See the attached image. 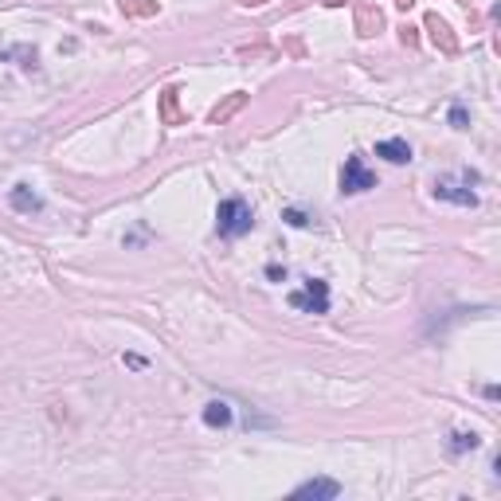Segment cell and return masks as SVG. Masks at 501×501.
<instances>
[{"mask_svg":"<svg viewBox=\"0 0 501 501\" xmlns=\"http://www.w3.org/2000/svg\"><path fill=\"white\" fill-rule=\"evenodd\" d=\"M251 223H255L251 204H247V200H239V196H231V200H223V204L216 208V231H220L223 239L247 235V231H251Z\"/></svg>","mask_w":501,"mask_h":501,"instance_id":"cell-1","label":"cell"},{"mask_svg":"<svg viewBox=\"0 0 501 501\" xmlns=\"http://www.w3.org/2000/svg\"><path fill=\"white\" fill-rule=\"evenodd\" d=\"M470 172H462L459 180L454 177H439L435 180V200H450V204H462V208H474L478 204V192H470Z\"/></svg>","mask_w":501,"mask_h":501,"instance_id":"cell-2","label":"cell"},{"mask_svg":"<svg viewBox=\"0 0 501 501\" xmlns=\"http://www.w3.org/2000/svg\"><path fill=\"white\" fill-rule=\"evenodd\" d=\"M290 306L294 310H310V314H329V286L322 278H310L306 290L290 294Z\"/></svg>","mask_w":501,"mask_h":501,"instance_id":"cell-3","label":"cell"},{"mask_svg":"<svg viewBox=\"0 0 501 501\" xmlns=\"http://www.w3.org/2000/svg\"><path fill=\"white\" fill-rule=\"evenodd\" d=\"M368 188H376V172H368L365 157L353 153L341 169V192H368Z\"/></svg>","mask_w":501,"mask_h":501,"instance_id":"cell-4","label":"cell"},{"mask_svg":"<svg viewBox=\"0 0 501 501\" xmlns=\"http://www.w3.org/2000/svg\"><path fill=\"white\" fill-rule=\"evenodd\" d=\"M341 493V485L333 482V478H314V482H306V485H297L294 490V497H314V501H333Z\"/></svg>","mask_w":501,"mask_h":501,"instance_id":"cell-5","label":"cell"},{"mask_svg":"<svg viewBox=\"0 0 501 501\" xmlns=\"http://www.w3.org/2000/svg\"><path fill=\"white\" fill-rule=\"evenodd\" d=\"M423 24H427V32H431V40L439 43V47H442V52H447V55H454V52H459V40L450 35L447 20H439V16H435V12H431V16L423 20Z\"/></svg>","mask_w":501,"mask_h":501,"instance_id":"cell-6","label":"cell"},{"mask_svg":"<svg viewBox=\"0 0 501 501\" xmlns=\"http://www.w3.org/2000/svg\"><path fill=\"white\" fill-rule=\"evenodd\" d=\"M376 157H384V161H391V165H408L411 161V145L399 141V137H391V141H376Z\"/></svg>","mask_w":501,"mask_h":501,"instance_id":"cell-7","label":"cell"},{"mask_svg":"<svg viewBox=\"0 0 501 501\" xmlns=\"http://www.w3.org/2000/svg\"><path fill=\"white\" fill-rule=\"evenodd\" d=\"M380 24H384L380 8H372V4H357V32L360 35H376V32H380Z\"/></svg>","mask_w":501,"mask_h":501,"instance_id":"cell-8","label":"cell"},{"mask_svg":"<svg viewBox=\"0 0 501 501\" xmlns=\"http://www.w3.org/2000/svg\"><path fill=\"white\" fill-rule=\"evenodd\" d=\"M12 208H16V212H40L43 200H40V192H32L28 184H16L12 188Z\"/></svg>","mask_w":501,"mask_h":501,"instance_id":"cell-9","label":"cell"},{"mask_svg":"<svg viewBox=\"0 0 501 501\" xmlns=\"http://www.w3.org/2000/svg\"><path fill=\"white\" fill-rule=\"evenodd\" d=\"M177 94L180 90H165L161 94V118H165V126H180V122H184V114H180V106H177Z\"/></svg>","mask_w":501,"mask_h":501,"instance_id":"cell-10","label":"cell"},{"mask_svg":"<svg viewBox=\"0 0 501 501\" xmlns=\"http://www.w3.org/2000/svg\"><path fill=\"white\" fill-rule=\"evenodd\" d=\"M204 423L208 427H228L231 423V408L223 403V399H212V403L204 408Z\"/></svg>","mask_w":501,"mask_h":501,"instance_id":"cell-11","label":"cell"},{"mask_svg":"<svg viewBox=\"0 0 501 501\" xmlns=\"http://www.w3.org/2000/svg\"><path fill=\"white\" fill-rule=\"evenodd\" d=\"M243 102H247V94H231L228 102L216 106V110H212V126H223V122H228L235 110H243Z\"/></svg>","mask_w":501,"mask_h":501,"instance_id":"cell-12","label":"cell"},{"mask_svg":"<svg viewBox=\"0 0 501 501\" xmlns=\"http://www.w3.org/2000/svg\"><path fill=\"white\" fill-rule=\"evenodd\" d=\"M478 442H482V439H478L474 431H454V435H450V450H454V454H462V450H474Z\"/></svg>","mask_w":501,"mask_h":501,"instance_id":"cell-13","label":"cell"},{"mask_svg":"<svg viewBox=\"0 0 501 501\" xmlns=\"http://www.w3.org/2000/svg\"><path fill=\"white\" fill-rule=\"evenodd\" d=\"M122 12H129V16H153L157 0H122Z\"/></svg>","mask_w":501,"mask_h":501,"instance_id":"cell-14","label":"cell"},{"mask_svg":"<svg viewBox=\"0 0 501 501\" xmlns=\"http://www.w3.org/2000/svg\"><path fill=\"white\" fill-rule=\"evenodd\" d=\"M450 126H454V129H466V126H470V114L462 110V106H450Z\"/></svg>","mask_w":501,"mask_h":501,"instance_id":"cell-15","label":"cell"},{"mask_svg":"<svg viewBox=\"0 0 501 501\" xmlns=\"http://www.w3.org/2000/svg\"><path fill=\"white\" fill-rule=\"evenodd\" d=\"M282 220H286L290 223V228H306V212H297V208H286V212H282Z\"/></svg>","mask_w":501,"mask_h":501,"instance_id":"cell-16","label":"cell"},{"mask_svg":"<svg viewBox=\"0 0 501 501\" xmlns=\"http://www.w3.org/2000/svg\"><path fill=\"white\" fill-rule=\"evenodd\" d=\"M266 278H274V282H286V266L271 263V266H266Z\"/></svg>","mask_w":501,"mask_h":501,"instance_id":"cell-17","label":"cell"},{"mask_svg":"<svg viewBox=\"0 0 501 501\" xmlns=\"http://www.w3.org/2000/svg\"><path fill=\"white\" fill-rule=\"evenodd\" d=\"M399 40L408 43V47H415V28H403V32H399Z\"/></svg>","mask_w":501,"mask_h":501,"instance_id":"cell-18","label":"cell"},{"mask_svg":"<svg viewBox=\"0 0 501 501\" xmlns=\"http://www.w3.org/2000/svg\"><path fill=\"white\" fill-rule=\"evenodd\" d=\"M396 4H399V8H411V4H415V0H396Z\"/></svg>","mask_w":501,"mask_h":501,"instance_id":"cell-19","label":"cell"},{"mask_svg":"<svg viewBox=\"0 0 501 501\" xmlns=\"http://www.w3.org/2000/svg\"><path fill=\"white\" fill-rule=\"evenodd\" d=\"M243 4H263V0H243Z\"/></svg>","mask_w":501,"mask_h":501,"instance_id":"cell-20","label":"cell"}]
</instances>
